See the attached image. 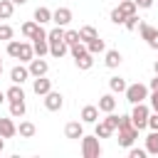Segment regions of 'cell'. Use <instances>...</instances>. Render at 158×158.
Masks as SVG:
<instances>
[{
  "instance_id": "cell-1",
  "label": "cell",
  "mask_w": 158,
  "mask_h": 158,
  "mask_svg": "<svg viewBox=\"0 0 158 158\" xmlns=\"http://www.w3.org/2000/svg\"><path fill=\"white\" fill-rule=\"evenodd\" d=\"M123 94H126V101L128 104H141V101L148 99V86L141 84V81H136V84H128Z\"/></svg>"
},
{
  "instance_id": "cell-2",
  "label": "cell",
  "mask_w": 158,
  "mask_h": 158,
  "mask_svg": "<svg viewBox=\"0 0 158 158\" xmlns=\"http://www.w3.org/2000/svg\"><path fill=\"white\" fill-rule=\"evenodd\" d=\"M148 114H151V109L146 106V101L133 104V111H131V123H133L138 131H143V128L148 126Z\"/></svg>"
},
{
  "instance_id": "cell-3",
  "label": "cell",
  "mask_w": 158,
  "mask_h": 158,
  "mask_svg": "<svg viewBox=\"0 0 158 158\" xmlns=\"http://www.w3.org/2000/svg\"><path fill=\"white\" fill-rule=\"evenodd\" d=\"M104 151H101V143L96 136H81V156L84 158H99Z\"/></svg>"
},
{
  "instance_id": "cell-4",
  "label": "cell",
  "mask_w": 158,
  "mask_h": 158,
  "mask_svg": "<svg viewBox=\"0 0 158 158\" xmlns=\"http://www.w3.org/2000/svg\"><path fill=\"white\" fill-rule=\"evenodd\" d=\"M138 32H141V37L148 42L151 49H158V30H156V27H151L148 22H138Z\"/></svg>"
},
{
  "instance_id": "cell-5",
  "label": "cell",
  "mask_w": 158,
  "mask_h": 158,
  "mask_svg": "<svg viewBox=\"0 0 158 158\" xmlns=\"http://www.w3.org/2000/svg\"><path fill=\"white\" fill-rule=\"evenodd\" d=\"M27 69H30V77H44L49 72V64H47L44 57H32L27 62Z\"/></svg>"
},
{
  "instance_id": "cell-6",
  "label": "cell",
  "mask_w": 158,
  "mask_h": 158,
  "mask_svg": "<svg viewBox=\"0 0 158 158\" xmlns=\"http://www.w3.org/2000/svg\"><path fill=\"white\" fill-rule=\"evenodd\" d=\"M138 138V128L136 126H126V128H118V146L123 148H131Z\"/></svg>"
},
{
  "instance_id": "cell-7",
  "label": "cell",
  "mask_w": 158,
  "mask_h": 158,
  "mask_svg": "<svg viewBox=\"0 0 158 158\" xmlns=\"http://www.w3.org/2000/svg\"><path fill=\"white\" fill-rule=\"evenodd\" d=\"M64 106V96L59 91H47L44 94V109L47 111H62Z\"/></svg>"
},
{
  "instance_id": "cell-8",
  "label": "cell",
  "mask_w": 158,
  "mask_h": 158,
  "mask_svg": "<svg viewBox=\"0 0 158 158\" xmlns=\"http://www.w3.org/2000/svg\"><path fill=\"white\" fill-rule=\"evenodd\" d=\"M32 91L37 96H44L47 91H52V79H47V74L44 77H32Z\"/></svg>"
},
{
  "instance_id": "cell-9",
  "label": "cell",
  "mask_w": 158,
  "mask_h": 158,
  "mask_svg": "<svg viewBox=\"0 0 158 158\" xmlns=\"http://www.w3.org/2000/svg\"><path fill=\"white\" fill-rule=\"evenodd\" d=\"M52 22H54L57 27H67V25L72 22V10H69V7H57V10L52 12Z\"/></svg>"
},
{
  "instance_id": "cell-10",
  "label": "cell",
  "mask_w": 158,
  "mask_h": 158,
  "mask_svg": "<svg viewBox=\"0 0 158 158\" xmlns=\"http://www.w3.org/2000/svg\"><path fill=\"white\" fill-rule=\"evenodd\" d=\"M27 79H30V69H27V67L17 64V67L10 69V81H12V84H25Z\"/></svg>"
},
{
  "instance_id": "cell-11",
  "label": "cell",
  "mask_w": 158,
  "mask_h": 158,
  "mask_svg": "<svg viewBox=\"0 0 158 158\" xmlns=\"http://www.w3.org/2000/svg\"><path fill=\"white\" fill-rule=\"evenodd\" d=\"M64 136L72 138V141H79V138L84 136V126H81V121H69V123L64 126Z\"/></svg>"
},
{
  "instance_id": "cell-12",
  "label": "cell",
  "mask_w": 158,
  "mask_h": 158,
  "mask_svg": "<svg viewBox=\"0 0 158 158\" xmlns=\"http://www.w3.org/2000/svg\"><path fill=\"white\" fill-rule=\"evenodd\" d=\"M0 136H2V138L17 136V123L12 121V116H10V118H0Z\"/></svg>"
},
{
  "instance_id": "cell-13",
  "label": "cell",
  "mask_w": 158,
  "mask_h": 158,
  "mask_svg": "<svg viewBox=\"0 0 158 158\" xmlns=\"http://www.w3.org/2000/svg\"><path fill=\"white\" fill-rule=\"evenodd\" d=\"M121 62H123V57H121L118 49H106V52H104V64H106L109 69H116Z\"/></svg>"
},
{
  "instance_id": "cell-14",
  "label": "cell",
  "mask_w": 158,
  "mask_h": 158,
  "mask_svg": "<svg viewBox=\"0 0 158 158\" xmlns=\"http://www.w3.org/2000/svg\"><path fill=\"white\" fill-rule=\"evenodd\" d=\"M81 123H96L99 121V106H91V104H86L84 109H81Z\"/></svg>"
},
{
  "instance_id": "cell-15",
  "label": "cell",
  "mask_w": 158,
  "mask_h": 158,
  "mask_svg": "<svg viewBox=\"0 0 158 158\" xmlns=\"http://www.w3.org/2000/svg\"><path fill=\"white\" fill-rule=\"evenodd\" d=\"M67 52H69V44H67L64 40H54V42H49V54H52V57L62 59Z\"/></svg>"
},
{
  "instance_id": "cell-16",
  "label": "cell",
  "mask_w": 158,
  "mask_h": 158,
  "mask_svg": "<svg viewBox=\"0 0 158 158\" xmlns=\"http://www.w3.org/2000/svg\"><path fill=\"white\" fill-rule=\"evenodd\" d=\"M74 64H77V69L86 72V69H91V67H94V54H91V52H84V54L74 57Z\"/></svg>"
},
{
  "instance_id": "cell-17",
  "label": "cell",
  "mask_w": 158,
  "mask_h": 158,
  "mask_svg": "<svg viewBox=\"0 0 158 158\" xmlns=\"http://www.w3.org/2000/svg\"><path fill=\"white\" fill-rule=\"evenodd\" d=\"M114 109H116V96H114V91H111V94L99 96V111L109 114V111H114Z\"/></svg>"
},
{
  "instance_id": "cell-18",
  "label": "cell",
  "mask_w": 158,
  "mask_h": 158,
  "mask_svg": "<svg viewBox=\"0 0 158 158\" xmlns=\"http://www.w3.org/2000/svg\"><path fill=\"white\" fill-rule=\"evenodd\" d=\"M86 52H91L94 57H96V54H104V52H106V42H104L101 37H94V40L86 42Z\"/></svg>"
},
{
  "instance_id": "cell-19",
  "label": "cell",
  "mask_w": 158,
  "mask_h": 158,
  "mask_svg": "<svg viewBox=\"0 0 158 158\" xmlns=\"http://www.w3.org/2000/svg\"><path fill=\"white\" fill-rule=\"evenodd\" d=\"M5 99H7V101H25V91H22V84H12V86L5 91Z\"/></svg>"
},
{
  "instance_id": "cell-20",
  "label": "cell",
  "mask_w": 158,
  "mask_h": 158,
  "mask_svg": "<svg viewBox=\"0 0 158 158\" xmlns=\"http://www.w3.org/2000/svg\"><path fill=\"white\" fill-rule=\"evenodd\" d=\"M17 133H20L22 138H32V136L37 133V126H35L32 121H20V126H17Z\"/></svg>"
},
{
  "instance_id": "cell-21",
  "label": "cell",
  "mask_w": 158,
  "mask_h": 158,
  "mask_svg": "<svg viewBox=\"0 0 158 158\" xmlns=\"http://www.w3.org/2000/svg\"><path fill=\"white\" fill-rule=\"evenodd\" d=\"M146 153L158 156V131H151V133L146 136Z\"/></svg>"
},
{
  "instance_id": "cell-22",
  "label": "cell",
  "mask_w": 158,
  "mask_h": 158,
  "mask_svg": "<svg viewBox=\"0 0 158 158\" xmlns=\"http://www.w3.org/2000/svg\"><path fill=\"white\" fill-rule=\"evenodd\" d=\"M126 86H128V84H126L123 77H111V79H109V89H111L114 94H123Z\"/></svg>"
},
{
  "instance_id": "cell-23",
  "label": "cell",
  "mask_w": 158,
  "mask_h": 158,
  "mask_svg": "<svg viewBox=\"0 0 158 158\" xmlns=\"http://www.w3.org/2000/svg\"><path fill=\"white\" fill-rule=\"evenodd\" d=\"M111 133H114V128L106 121H96V128H94V136L96 138H111Z\"/></svg>"
},
{
  "instance_id": "cell-24",
  "label": "cell",
  "mask_w": 158,
  "mask_h": 158,
  "mask_svg": "<svg viewBox=\"0 0 158 158\" xmlns=\"http://www.w3.org/2000/svg\"><path fill=\"white\" fill-rule=\"evenodd\" d=\"M35 22H37V25L52 22V10H49V7H37V10H35Z\"/></svg>"
},
{
  "instance_id": "cell-25",
  "label": "cell",
  "mask_w": 158,
  "mask_h": 158,
  "mask_svg": "<svg viewBox=\"0 0 158 158\" xmlns=\"http://www.w3.org/2000/svg\"><path fill=\"white\" fill-rule=\"evenodd\" d=\"M94 37H99V32H96V27H91V25H84L81 30H79V40L86 44L89 40H94Z\"/></svg>"
},
{
  "instance_id": "cell-26",
  "label": "cell",
  "mask_w": 158,
  "mask_h": 158,
  "mask_svg": "<svg viewBox=\"0 0 158 158\" xmlns=\"http://www.w3.org/2000/svg\"><path fill=\"white\" fill-rule=\"evenodd\" d=\"M25 111H27L25 101H10V116H12V118H22Z\"/></svg>"
},
{
  "instance_id": "cell-27",
  "label": "cell",
  "mask_w": 158,
  "mask_h": 158,
  "mask_svg": "<svg viewBox=\"0 0 158 158\" xmlns=\"http://www.w3.org/2000/svg\"><path fill=\"white\" fill-rule=\"evenodd\" d=\"M15 12V5L12 0H0V20H10Z\"/></svg>"
},
{
  "instance_id": "cell-28",
  "label": "cell",
  "mask_w": 158,
  "mask_h": 158,
  "mask_svg": "<svg viewBox=\"0 0 158 158\" xmlns=\"http://www.w3.org/2000/svg\"><path fill=\"white\" fill-rule=\"evenodd\" d=\"M32 57H35L32 44H30V42H22V44H20V57H17V59H20V62H30Z\"/></svg>"
},
{
  "instance_id": "cell-29",
  "label": "cell",
  "mask_w": 158,
  "mask_h": 158,
  "mask_svg": "<svg viewBox=\"0 0 158 158\" xmlns=\"http://www.w3.org/2000/svg\"><path fill=\"white\" fill-rule=\"evenodd\" d=\"M118 10L128 17V15H133L138 7H136V2H133V0H118Z\"/></svg>"
},
{
  "instance_id": "cell-30",
  "label": "cell",
  "mask_w": 158,
  "mask_h": 158,
  "mask_svg": "<svg viewBox=\"0 0 158 158\" xmlns=\"http://www.w3.org/2000/svg\"><path fill=\"white\" fill-rule=\"evenodd\" d=\"M37 27H40V25H37V22H35V20H30V22H25V25H22V27H20V32H22V35H25V37H27V40H32V35H35V32H37Z\"/></svg>"
},
{
  "instance_id": "cell-31",
  "label": "cell",
  "mask_w": 158,
  "mask_h": 158,
  "mask_svg": "<svg viewBox=\"0 0 158 158\" xmlns=\"http://www.w3.org/2000/svg\"><path fill=\"white\" fill-rule=\"evenodd\" d=\"M20 44H22V40H10V42H7V47H5V49H7V54H10L12 59H17V57H20Z\"/></svg>"
},
{
  "instance_id": "cell-32",
  "label": "cell",
  "mask_w": 158,
  "mask_h": 158,
  "mask_svg": "<svg viewBox=\"0 0 158 158\" xmlns=\"http://www.w3.org/2000/svg\"><path fill=\"white\" fill-rule=\"evenodd\" d=\"M64 42L72 47V44H77V42H81L79 40V30H64Z\"/></svg>"
},
{
  "instance_id": "cell-33",
  "label": "cell",
  "mask_w": 158,
  "mask_h": 158,
  "mask_svg": "<svg viewBox=\"0 0 158 158\" xmlns=\"http://www.w3.org/2000/svg\"><path fill=\"white\" fill-rule=\"evenodd\" d=\"M138 22H141V17L133 12V15H128V17L123 20V27H126V30H136V27H138Z\"/></svg>"
},
{
  "instance_id": "cell-34",
  "label": "cell",
  "mask_w": 158,
  "mask_h": 158,
  "mask_svg": "<svg viewBox=\"0 0 158 158\" xmlns=\"http://www.w3.org/2000/svg\"><path fill=\"white\" fill-rule=\"evenodd\" d=\"M12 35H15V30H12L10 25H0V40H2V42H10Z\"/></svg>"
},
{
  "instance_id": "cell-35",
  "label": "cell",
  "mask_w": 158,
  "mask_h": 158,
  "mask_svg": "<svg viewBox=\"0 0 158 158\" xmlns=\"http://www.w3.org/2000/svg\"><path fill=\"white\" fill-rule=\"evenodd\" d=\"M109 17H111V22H114V25H123V20H126V15H123V12L118 10V7H114Z\"/></svg>"
},
{
  "instance_id": "cell-36",
  "label": "cell",
  "mask_w": 158,
  "mask_h": 158,
  "mask_svg": "<svg viewBox=\"0 0 158 158\" xmlns=\"http://www.w3.org/2000/svg\"><path fill=\"white\" fill-rule=\"evenodd\" d=\"M69 52H72V57H79V54H84V52H86V44H84V42H77V44H72V47H69Z\"/></svg>"
},
{
  "instance_id": "cell-37",
  "label": "cell",
  "mask_w": 158,
  "mask_h": 158,
  "mask_svg": "<svg viewBox=\"0 0 158 158\" xmlns=\"http://www.w3.org/2000/svg\"><path fill=\"white\" fill-rule=\"evenodd\" d=\"M146 128L158 131V111H151V114H148V126H146Z\"/></svg>"
},
{
  "instance_id": "cell-38",
  "label": "cell",
  "mask_w": 158,
  "mask_h": 158,
  "mask_svg": "<svg viewBox=\"0 0 158 158\" xmlns=\"http://www.w3.org/2000/svg\"><path fill=\"white\" fill-rule=\"evenodd\" d=\"M128 158H146V148H128Z\"/></svg>"
},
{
  "instance_id": "cell-39",
  "label": "cell",
  "mask_w": 158,
  "mask_h": 158,
  "mask_svg": "<svg viewBox=\"0 0 158 158\" xmlns=\"http://www.w3.org/2000/svg\"><path fill=\"white\" fill-rule=\"evenodd\" d=\"M148 101H151V111H158V91H151Z\"/></svg>"
},
{
  "instance_id": "cell-40",
  "label": "cell",
  "mask_w": 158,
  "mask_h": 158,
  "mask_svg": "<svg viewBox=\"0 0 158 158\" xmlns=\"http://www.w3.org/2000/svg\"><path fill=\"white\" fill-rule=\"evenodd\" d=\"M126 126H133V123H131V116H118V126H116V131H118V128H126Z\"/></svg>"
},
{
  "instance_id": "cell-41",
  "label": "cell",
  "mask_w": 158,
  "mask_h": 158,
  "mask_svg": "<svg viewBox=\"0 0 158 158\" xmlns=\"http://www.w3.org/2000/svg\"><path fill=\"white\" fill-rule=\"evenodd\" d=\"M136 2V7H141V10H148L151 5H153V0H133Z\"/></svg>"
},
{
  "instance_id": "cell-42",
  "label": "cell",
  "mask_w": 158,
  "mask_h": 158,
  "mask_svg": "<svg viewBox=\"0 0 158 158\" xmlns=\"http://www.w3.org/2000/svg\"><path fill=\"white\" fill-rule=\"evenodd\" d=\"M148 91H158V74L151 79V84H148Z\"/></svg>"
},
{
  "instance_id": "cell-43",
  "label": "cell",
  "mask_w": 158,
  "mask_h": 158,
  "mask_svg": "<svg viewBox=\"0 0 158 158\" xmlns=\"http://www.w3.org/2000/svg\"><path fill=\"white\" fill-rule=\"evenodd\" d=\"M12 5H27V0H12Z\"/></svg>"
},
{
  "instance_id": "cell-44",
  "label": "cell",
  "mask_w": 158,
  "mask_h": 158,
  "mask_svg": "<svg viewBox=\"0 0 158 158\" xmlns=\"http://www.w3.org/2000/svg\"><path fill=\"white\" fill-rule=\"evenodd\" d=\"M2 148H5V138L0 136V153H2Z\"/></svg>"
},
{
  "instance_id": "cell-45",
  "label": "cell",
  "mask_w": 158,
  "mask_h": 158,
  "mask_svg": "<svg viewBox=\"0 0 158 158\" xmlns=\"http://www.w3.org/2000/svg\"><path fill=\"white\" fill-rule=\"evenodd\" d=\"M153 72H156V74H158V59H156V64H153Z\"/></svg>"
},
{
  "instance_id": "cell-46",
  "label": "cell",
  "mask_w": 158,
  "mask_h": 158,
  "mask_svg": "<svg viewBox=\"0 0 158 158\" xmlns=\"http://www.w3.org/2000/svg\"><path fill=\"white\" fill-rule=\"evenodd\" d=\"M2 101H5V91H0V104H2Z\"/></svg>"
},
{
  "instance_id": "cell-47",
  "label": "cell",
  "mask_w": 158,
  "mask_h": 158,
  "mask_svg": "<svg viewBox=\"0 0 158 158\" xmlns=\"http://www.w3.org/2000/svg\"><path fill=\"white\" fill-rule=\"evenodd\" d=\"M0 74H2V62H0Z\"/></svg>"
}]
</instances>
